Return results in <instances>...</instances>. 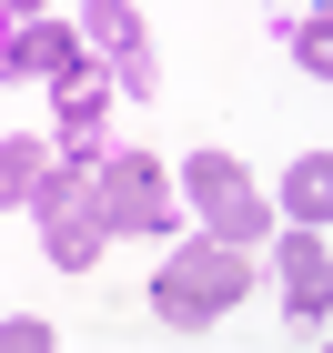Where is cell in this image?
I'll use <instances>...</instances> for the list:
<instances>
[{"mask_svg": "<svg viewBox=\"0 0 333 353\" xmlns=\"http://www.w3.org/2000/svg\"><path fill=\"white\" fill-rule=\"evenodd\" d=\"M101 111H111V81L81 61V71L61 81V132H71V162H91V141H101Z\"/></svg>", "mask_w": 333, "mask_h": 353, "instance_id": "ba28073f", "label": "cell"}, {"mask_svg": "<svg viewBox=\"0 0 333 353\" xmlns=\"http://www.w3.org/2000/svg\"><path fill=\"white\" fill-rule=\"evenodd\" d=\"M293 61H303V71H333V30H323V10H313V21H293Z\"/></svg>", "mask_w": 333, "mask_h": 353, "instance_id": "8fae6325", "label": "cell"}, {"mask_svg": "<svg viewBox=\"0 0 333 353\" xmlns=\"http://www.w3.org/2000/svg\"><path fill=\"white\" fill-rule=\"evenodd\" d=\"M91 192H101L111 232H152V243H162L172 182H162V162H152V152H111V162H91Z\"/></svg>", "mask_w": 333, "mask_h": 353, "instance_id": "3957f363", "label": "cell"}, {"mask_svg": "<svg viewBox=\"0 0 333 353\" xmlns=\"http://www.w3.org/2000/svg\"><path fill=\"white\" fill-rule=\"evenodd\" d=\"M283 212H293V222H323L333 212V162H323V152H303V162L283 172Z\"/></svg>", "mask_w": 333, "mask_h": 353, "instance_id": "9c48e42d", "label": "cell"}, {"mask_svg": "<svg viewBox=\"0 0 333 353\" xmlns=\"http://www.w3.org/2000/svg\"><path fill=\"white\" fill-rule=\"evenodd\" d=\"M252 293V263H243V243H182L162 272H152V313H162L172 333H212V323H232V303Z\"/></svg>", "mask_w": 333, "mask_h": 353, "instance_id": "6da1fadb", "label": "cell"}, {"mask_svg": "<svg viewBox=\"0 0 333 353\" xmlns=\"http://www.w3.org/2000/svg\"><path fill=\"white\" fill-rule=\"evenodd\" d=\"M41 182H51V152H41V141H0V212L30 202Z\"/></svg>", "mask_w": 333, "mask_h": 353, "instance_id": "30bf717a", "label": "cell"}, {"mask_svg": "<svg viewBox=\"0 0 333 353\" xmlns=\"http://www.w3.org/2000/svg\"><path fill=\"white\" fill-rule=\"evenodd\" d=\"M30 202H41V252H51L61 272H91V263H101L111 212H101V192H91V162H71V172L51 162V182L30 192Z\"/></svg>", "mask_w": 333, "mask_h": 353, "instance_id": "7a4b0ae2", "label": "cell"}, {"mask_svg": "<svg viewBox=\"0 0 333 353\" xmlns=\"http://www.w3.org/2000/svg\"><path fill=\"white\" fill-rule=\"evenodd\" d=\"M0 10H10V21H41V0H0Z\"/></svg>", "mask_w": 333, "mask_h": 353, "instance_id": "7c38bea8", "label": "cell"}, {"mask_svg": "<svg viewBox=\"0 0 333 353\" xmlns=\"http://www.w3.org/2000/svg\"><path fill=\"white\" fill-rule=\"evenodd\" d=\"M283 303H293V323H303V333H323V313H333V252H323V222H303V232L283 243Z\"/></svg>", "mask_w": 333, "mask_h": 353, "instance_id": "5b68a950", "label": "cell"}, {"mask_svg": "<svg viewBox=\"0 0 333 353\" xmlns=\"http://www.w3.org/2000/svg\"><path fill=\"white\" fill-rule=\"evenodd\" d=\"M81 51H111L121 91H152V81H162V71H152V41H141V21L121 10V0H91V10H81Z\"/></svg>", "mask_w": 333, "mask_h": 353, "instance_id": "8992f818", "label": "cell"}, {"mask_svg": "<svg viewBox=\"0 0 333 353\" xmlns=\"http://www.w3.org/2000/svg\"><path fill=\"white\" fill-rule=\"evenodd\" d=\"M192 202H202V222H212L222 243H263V232H273L263 192L243 182V162H222V152H202V162H192Z\"/></svg>", "mask_w": 333, "mask_h": 353, "instance_id": "277c9868", "label": "cell"}, {"mask_svg": "<svg viewBox=\"0 0 333 353\" xmlns=\"http://www.w3.org/2000/svg\"><path fill=\"white\" fill-rule=\"evenodd\" d=\"M81 30H61V21H21L10 30V71H41V81H71V71H81Z\"/></svg>", "mask_w": 333, "mask_h": 353, "instance_id": "52a82bcc", "label": "cell"}]
</instances>
